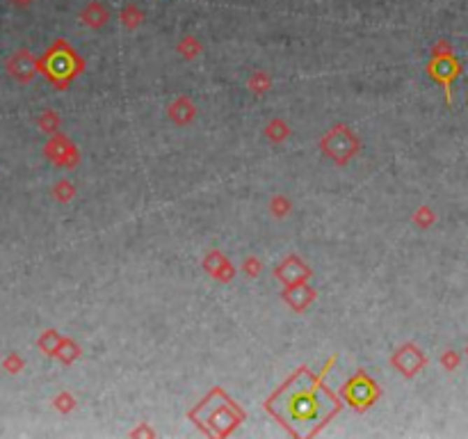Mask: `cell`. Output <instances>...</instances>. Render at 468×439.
<instances>
[{"mask_svg":"<svg viewBox=\"0 0 468 439\" xmlns=\"http://www.w3.org/2000/svg\"><path fill=\"white\" fill-rule=\"evenodd\" d=\"M14 3H16V5H28L30 0H14Z\"/></svg>","mask_w":468,"mask_h":439,"instance_id":"obj_2","label":"cell"},{"mask_svg":"<svg viewBox=\"0 0 468 439\" xmlns=\"http://www.w3.org/2000/svg\"><path fill=\"white\" fill-rule=\"evenodd\" d=\"M315 410H318V403L311 398V396H306V393L292 400V414H295V419H311L315 414Z\"/></svg>","mask_w":468,"mask_h":439,"instance_id":"obj_1","label":"cell"}]
</instances>
